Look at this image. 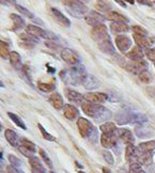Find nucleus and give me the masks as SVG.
Returning a JSON list of instances; mask_svg holds the SVG:
<instances>
[{"label":"nucleus","mask_w":155,"mask_h":173,"mask_svg":"<svg viewBox=\"0 0 155 173\" xmlns=\"http://www.w3.org/2000/svg\"><path fill=\"white\" fill-rule=\"evenodd\" d=\"M4 137H6V141H8L12 146H16L18 144V136L14 130L6 129V132H4Z\"/></svg>","instance_id":"27"},{"label":"nucleus","mask_w":155,"mask_h":173,"mask_svg":"<svg viewBox=\"0 0 155 173\" xmlns=\"http://www.w3.org/2000/svg\"><path fill=\"white\" fill-rule=\"evenodd\" d=\"M15 9L18 11V12H19V14H23V15L27 16V17H29V18H33V17H34L33 14L30 12L28 9H26L25 6H20V4H17V3H16V4H15Z\"/></svg>","instance_id":"39"},{"label":"nucleus","mask_w":155,"mask_h":173,"mask_svg":"<svg viewBox=\"0 0 155 173\" xmlns=\"http://www.w3.org/2000/svg\"><path fill=\"white\" fill-rule=\"evenodd\" d=\"M137 173H147V172H145V171H143V170H142V169H141V170H140V171H139V172H137Z\"/></svg>","instance_id":"59"},{"label":"nucleus","mask_w":155,"mask_h":173,"mask_svg":"<svg viewBox=\"0 0 155 173\" xmlns=\"http://www.w3.org/2000/svg\"><path fill=\"white\" fill-rule=\"evenodd\" d=\"M8 116H9V118H10L11 120H12L13 122L18 126V127H20L22 129H24V130L27 129V126L25 125L24 121H23L18 116H16L15 113H12V112H8Z\"/></svg>","instance_id":"34"},{"label":"nucleus","mask_w":155,"mask_h":173,"mask_svg":"<svg viewBox=\"0 0 155 173\" xmlns=\"http://www.w3.org/2000/svg\"><path fill=\"white\" fill-rule=\"evenodd\" d=\"M115 120L119 125H126V124H142L148 122V118L140 112L133 110H121L115 114Z\"/></svg>","instance_id":"3"},{"label":"nucleus","mask_w":155,"mask_h":173,"mask_svg":"<svg viewBox=\"0 0 155 173\" xmlns=\"http://www.w3.org/2000/svg\"><path fill=\"white\" fill-rule=\"evenodd\" d=\"M138 3H140V4H147V6H152V2L151 1H145V0H139V1H138Z\"/></svg>","instance_id":"52"},{"label":"nucleus","mask_w":155,"mask_h":173,"mask_svg":"<svg viewBox=\"0 0 155 173\" xmlns=\"http://www.w3.org/2000/svg\"><path fill=\"white\" fill-rule=\"evenodd\" d=\"M136 133H137V136L140 137V138H145L148 136H151L152 134H149V132L148 130H145V128L142 127H137L136 128Z\"/></svg>","instance_id":"45"},{"label":"nucleus","mask_w":155,"mask_h":173,"mask_svg":"<svg viewBox=\"0 0 155 173\" xmlns=\"http://www.w3.org/2000/svg\"><path fill=\"white\" fill-rule=\"evenodd\" d=\"M46 67L48 69V73H55V69H52L49 66V64H46Z\"/></svg>","instance_id":"54"},{"label":"nucleus","mask_w":155,"mask_h":173,"mask_svg":"<svg viewBox=\"0 0 155 173\" xmlns=\"http://www.w3.org/2000/svg\"><path fill=\"white\" fill-rule=\"evenodd\" d=\"M138 162L145 166H150L152 163V153H140Z\"/></svg>","instance_id":"33"},{"label":"nucleus","mask_w":155,"mask_h":173,"mask_svg":"<svg viewBox=\"0 0 155 173\" xmlns=\"http://www.w3.org/2000/svg\"><path fill=\"white\" fill-rule=\"evenodd\" d=\"M63 114L68 120H75L79 116V110L71 104H66L63 107Z\"/></svg>","instance_id":"18"},{"label":"nucleus","mask_w":155,"mask_h":173,"mask_svg":"<svg viewBox=\"0 0 155 173\" xmlns=\"http://www.w3.org/2000/svg\"><path fill=\"white\" fill-rule=\"evenodd\" d=\"M133 39L135 40L137 46H139L141 48H147V49H150V46L153 43V41L148 39L147 36H138V34H134V33H133Z\"/></svg>","instance_id":"24"},{"label":"nucleus","mask_w":155,"mask_h":173,"mask_svg":"<svg viewBox=\"0 0 155 173\" xmlns=\"http://www.w3.org/2000/svg\"><path fill=\"white\" fill-rule=\"evenodd\" d=\"M26 33L34 39H48V31L43 30L42 28L36 25H28L26 27Z\"/></svg>","instance_id":"8"},{"label":"nucleus","mask_w":155,"mask_h":173,"mask_svg":"<svg viewBox=\"0 0 155 173\" xmlns=\"http://www.w3.org/2000/svg\"><path fill=\"white\" fill-rule=\"evenodd\" d=\"M20 142H22V146H24V148L28 149L29 151L32 152V153H36V144H34L33 142H31L30 140L27 139V138H22V139H20Z\"/></svg>","instance_id":"35"},{"label":"nucleus","mask_w":155,"mask_h":173,"mask_svg":"<svg viewBox=\"0 0 155 173\" xmlns=\"http://www.w3.org/2000/svg\"><path fill=\"white\" fill-rule=\"evenodd\" d=\"M3 86H4L3 82H2V81H0V88H3Z\"/></svg>","instance_id":"57"},{"label":"nucleus","mask_w":155,"mask_h":173,"mask_svg":"<svg viewBox=\"0 0 155 173\" xmlns=\"http://www.w3.org/2000/svg\"><path fill=\"white\" fill-rule=\"evenodd\" d=\"M15 170H16V173H25V172H23L22 170H18V169H16V168H15Z\"/></svg>","instance_id":"56"},{"label":"nucleus","mask_w":155,"mask_h":173,"mask_svg":"<svg viewBox=\"0 0 155 173\" xmlns=\"http://www.w3.org/2000/svg\"><path fill=\"white\" fill-rule=\"evenodd\" d=\"M154 4H155V2H154Z\"/></svg>","instance_id":"63"},{"label":"nucleus","mask_w":155,"mask_h":173,"mask_svg":"<svg viewBox=\"0 0 155 173\" xmlns=\"http://www.w3.org/2000/svg\"><path fill=\"white\" fill-rule=\"evenodd\" d=\"M91 36H92V39L96 42V44L101 43L104 40L110 37L107 31V27L104 24L98 25V26H96V27H93V29H92V31H91Z\"/></svg>","instance_id":"6"},{"label":"nucleus","mask_w":155,"mask_h":173,"mask_svg":"<svg viewBox=\"0 0 155 173\" xmlns=\"http://www.w3.org/2000/svg\"><path fill=\"white\" fill-rule=\"evenodd\" d=\"M77 128L82 138H89V139H92V137L94 139L98 138V129L87 119L79 116L77 120Z\"/></svg>","instance_id":"4"},{"label":"nucleus","mask_w":155,"mask_h":173,"mask_svg":"<svg viewBox=\"0 0 155 173\" xmlns=\"http://www.w3.org/2000/svg\"><path fill=\"white\" fill-rule=\"evenodd\" d=\"M115 43L117 47L119 48V50L121 51V53H125V51H127V50L129 49V48H131V46H132V40L129 39L128 36L120 34V36H115Z\"/></svg>","instance_id":"12"},{"label":"nucleus","mask_w":155,"mask_h":173,"mask_svg":"<svg viewBox=\"0 0 155 173\" xmlns=\"http://www.w3.org/2000/svg\"><path fill=\"white\" fill-rule=\"evenodd\" d=\"M154 65H155V63H154Z\"/></svg>","instance_id":"64"},{"label":"nucleus","mask_w":155,"mask_h":173,"mask_svg":"<svg viewBox=\"0 0 155 173\" xmlns=\"http://www.w3.org/2000/svg\"><path fill=\"white\" fill-rule=\"evenodd\" d=\"M38 127H39V129H40L41 134H42V137L44 138V139L48 140V141H56V138H55L54 136H52V135H50L49 133H48L47 130H46L40 123L38 124Z\"/></svg>","instance_id":"38"},{"label":"nucleus","mask_w":155,"mask_h":173,"mask_svg":"<svg viewBox=\"0 0 155 173\" xmlns=\"http://www.w3.org/2000/svg\"><path fill=\"white\" fill-rule=\"evenodd\" d=\"M126 57L128 59H131L132 61H138V60H142L143 59V51L142 48L139 47V46H135L133 47L128 53H126Z\"/></svg>","instance_id":"23"},{"label":"nucleus","mask_w":155,"mask_h":173,"mask_svg":"<svg viewBox=\"0 0 155 173\" xmlns=\"http://www.w3.org/2000/svg\"><path fill=\"white\" fill-rule=\"evenodd\" d=\"M82 86H84L85 89H87V90H94V89L98 88L99 82L94 76L88 74L87 76H86V78L84 79V81H82Z\"/></svg>","instance_id":"22"},{"label":"nucleus","mask_w":155,"mask_h":173,"mask_svg":"<svg viewBox=\"0 0 155 173\" xmlns=\"http://www.w3.org/2000/svg\"><path fill=\"white\" fill-rule=\"evenodd\" d=\"M139 153H150V152L155 150V140H151V141L142 142L137 146Z\"/></svg>","instance_id":"26"},{"label":"nucleus","mask_w":155,"mask_h":173,"mask_svg":"<svg viewBox=\"0 0 155 173\" xmlns=\"http://www.w3.org/2000/svg\"><path fill=\"white\" fill-rule=\"evenodd\" d=\"M39 153H40V156L42 157V159L44 160V162H45L46 166H48V167L50 168V169H52V159H50L49 157H48L47 153H46L45 151H44L43 149H40L39 150Z\"/></svg>","instance_id":"40"},{"label":"nucleus","mask_w":155,"mask_h":173,"mask_svg":"<svg viewBox=\"0 0 155 173\" xmlns=\"http://www.w3.org/2000/svg\"><path fill=\"white\" fill-rule=\"evenodd\" d=\"M50 173H54V172H52H52H50Z\"/></svg>","instance_id":"62"},{"label":"nucleus","mask_w":155,"mask_h":173,"mask_svg":"<svg viewBox=\"0 0 155 173\" xmlns=\"http://www.w3.org/2000/svg\"><path fill=\"white\" fill-rule=\"evenodd\" d=\"M18 150H19L20 153H22L24 156H26V157H28V158L33 157V154H34V153H32V152H31V151H29L28 149L24 148V146H19V148H18Z\"/></svg>","instance_id":"47"},{"label":"nucleus","mask_w":155,"mask_h":173,"mask_svg":"<svg viewBox=\"0 0 155 173\" xmlns=\"http://www.w3.org/2000/svg\"><path fill=\"white\" fill-rule=\"evenodd\" d=\"M1 129H2V125L0 124V130H1Z\"/></svg>","instance_id":"61"},{"label":"nucleus","mask_w":155,"mask_h":173,"mask_svg":"<svg viewBox=\"0 0 155 173\" xmlns=\"http://www.w3.org/2000/svg\"><path fill=\"white\" fill-rule=\"evenodd\" d=\"M108 96V100H110V102H119L120 100V96H117V93L115 92V91H111V92H109V94H107Z\"/></svg>","instance_id":"49"},{"label":"nucleus","mask_w":155,"mask_h":173,"mask_svg":"<svg viewBox=\"0 0 155 173\" xmlns=\"http://www.w3.org/2000/svg\"><path fill=\"white\" fill-rule=\"evenodd\" d=\"M52 17L55 18V20L58 23L59 25L63 26V27H70L71 26V22L68 17L63 15L59 10L55 8H52Z\"/></svg>","instance_id":"17"},{"label":"nucleus","mask_w":155,"mask_h":173,"mask_svg":"<svg viewBox=\"0 0 155 173\" xmlns=\"http://www.w3.org/2000/svg\"><path fill=\"white\" fill-rule=\"evenodd\" d=\"M102 155H103L104 159L107 163H109V165H113L115 163V159H113V156L112 154L110 153L109 151H103L102 152Z\"/></svg>","instance_id":"42"},{"label":"nucleus","mask_w":155,"mask_h":173,"mask_svg":"<svg viewBox=\"0 0 155 173\" xmlns=\"http://www.w3.org/2000/svg\"><path fill=\"white\" fill-rule=\"evenodd\" d=\"M117 134L119 139H121L126 144H133V142L135 141L133 133L129 129H127V128H118Z\"/></svg>","instance_id":"15"},{"label":"nucleus","mask_w":155,"mask_h":173,"mask_svg":"<svg viewBox=\"0 0 155 173\" xmlns=\"http://www.w3.org/2000/svg\"><path fill=\"white\" fill-rule=\"evenodd\" d=\"M61 58L64 60L68 64L70 65H77L79 63V58L78 56L74 53L73 50L69 49V48H63L61 50Z\"/></svg>","instance_id":"13"},{"label":"nucleus","mask_w":155,"mask_h":173,"mask_svg":"<svg viewBox=\"0 0 155 173\" xmlns=\"http://www.w3.org/2000/svg\"><path fill=\"white\" fill-rule=\"evenodd\" d=\"M140 170H141V163L139 162L131 163V166H129V173H137Z\"/></svg>","instance_id":"46"},{"label":"nucleus","mask_w":155,"mask_h":173,"mask_svg":"<svg viewBox=\"0 0 155 173\" xmlns=\"http://www.w3.org/2000/svg\"><path fill=\"white\" fill-rule=\"evenodd\" d=\"M45 45L47 46V47L52 48V49H58V48H60V46L58 45V44L54 43V42H52V41H47L45 43Z\"/></svg>","instance_id":"50"},{"label":"nucleus","mask_w":155,"mask_h":173,"mask_svg":"<svg viewBox=\"0 0 155 173\" xmlns=\"http://www.w3.org/2000/svg\"><path fill=\"white\" fill-rule=\"evenodd\" d=\"M98 46L102 53H107V55H113L115 53V47H113V44L111 40H110V37H108V39L104 40L103 42L98 43Z\"/></svg>","instance_id":"19"},{"label":"nucleus","mask_w":155,"mask_h":173,"mask_svg":"<svg viewBox=\"0 0 155 173\" xmlns=\"http://www.w3.org/2000/svg\"><path fill=\"white\" fill-rule=\"evenodd\" d=\"M8 159H9V161H10L11 162V165H12V167H14V168H16V169H17L18 167H20V165H22V162H20V160L18 159L17 157H16V156H14V155H9L8 156Z\"/></svg>","instance_id":"43"},{"label":"nucleus","mask_w":155,"mask_h":173,"mask_svg":"<svg viewBox=\"0 0 155 173\" xmlns=\"http://www.w3.org/2000/svg\"><path fill=\"white\" fill-rule=\"evenodd\" d=\"M10 46L4 41H0V57L3 59H9L10 58Z\"/></svg>","instance_id":"32"},{"label":"nucleus","mask_w":155,"mask_h":173,"mask_svg":"<svg viewBox=\"0 0 155 173\" xmlns=\"http://www.w3.org/2000/svg\"><path fill=\"white\" fill-rule=\"evenodd\" d=\"M118 139H119V137H118L117 132L113 134H103L101 136V144L105 149H111L115 146Z\"/></svg>","instance_id":"11"},{"label":"nucleus","mask_w":155,"mask_h":173,"mask_svg":"<svg viewBox=\"0 0 155 173\" xmlns=\"http://www.w3.org/2000/svg\"><path fill=\"white\" fill-rule=\"evenodd\" d=\"M82 111H84L88 116H91V118L95 119L98 122L106 121L112 116L111 111L108 110L107 108L103 107L102 105L93 104V103L87 102V100H84V102H82Z\"/></svg>","instance_id":"2"},{"label":"nucleus","mask_w":155,"mask_h":173,"mask_svg":"<svg viewBox=\"0 0 155 173\" xmlns=\"http://www.w3.org/2000/svg\"><path fill=\"white\" fill-rule=\"evenodd\" d=\"M132 31H133L134 34H138V36H147L145 29H143L142 27H139V26H133L132 27Z\"/></svg>","instance_id":"44"},{"label":"nucleus","mask_w":155,"mask_h":173,"mask_svg":"<svg viewBox=\"0 0 155 173\" xmlns=\"http://www.w3.org/2000/svg\"><path fill=\"white\" fill-rule=\"evenodd\" d=\"M49 100L52 106H54V108L58 109V110H59V109H63V107H64L63 99H62V96L58 92L52 93V95L49 96Z\"/></svg>","instance_id":"25"},{"label":"nucleus","mask_w":155,"mask_h":173,"mask_svg":"<svg viewBox=\"0 0 155 173\" xmlns=\"http://www.w3.org/2000/svg\"><path fill=\"white\" fill-rule=\"evenodd\" d=\"M78 173H86V172H84V171H78Z\"/></svg>","instance_id":"60"},{"label":"nucleus","mask_w":155,"mask_h":173,"mask_svg":"<svg viewBox=\"0 0 155 173\" xmlns=\"http://www.w3.org/2000/svg\"><path fill=\"white\" fill-rule=\"evenodd\" d=\"M99 129L103 132V134H113V133L117 132V126H115V123L112 122H106L104 124H102Z\"/></svg>","instance_id":"29"},{"label":"nucleus","mask_w":155,"mask_h":173,"mask_svg":"<svg viewBox=\"0 0 155 173\" xmlns=\"http://www.w3.org/2000/svg\"><path fill=\"white\" fill-rule=\"evenodd\" d=\"M105 17L113 23H123V24L128 23V19H127L125 16H123L121 13L117 12V11H109V12L106 13Z\"/></svg>","instance_id":"21"},{"label":"nucleus","mask_w":155,"mask_h":173,"mask_svg":"<svg viewBox=\"0 0 155 173\" xmlns=\"http://www.w3.org/2000/svg\"><path fill=\"white\" fill-rule=\"evenodd\" d=\"M10 18L12 19L13 25H14V30L22 29V28L25 27V20L19 15H17V14H11Z\"/></svg>","instance_id":"30"},{"label":"nucleus","mask_w":155,"mask_h":173,"mask_svg":"<svg viewBox=\"0 0 155 173\" xmlns=\"http://www.w3.org/2000/svg\"><path fill=\"white\" fill-rule=\"evenodd\" d=\"M29 163L31 167V172L32 173H46L45 168L42 165V162L40 161L38 157L33 156V157L29 158Z\"/></svg>","instance_id":"20"},{"label":"nucleus","mask_w":155,"mask_h":173,"mask_svg":"<svg viewBox=\"0 0 155 173\" xmlns=\"http://www.w3.org/2000/svg\"><path fill=\"white\" fill-rule=\"evenodd\" d=\"M126 70L132 74L139 75L142 72L148 71V63L145 60H138V61H131L126 63Z\"/></svg>","instance_id":"7"},{"label":"nucleus","mask_w":155,"mask_h":173,"mask_svg":"<svg viewBox=\"0 0 155 173\" xmlns=\"http://www.w3.org/2000/svg\"><path fill=\"white\" fill-rule=\"evenodd\" d=\"M118 173H125V171H123V170H119Z\"/></svg>","instance_id":"58"},{"label":"nucleus","mask_w":155,"mask_h":173,"mask_svg":"<svg viewBox=\"0 0 155 173\" xmlns=\"http://www.w3.org/2000/svg\"><path fill=\"white\" fill-rule=\"evenodd\" d=\"M38 88L42 92H52L55 91V85L52 83H47V82H39Z\"/></svg>","instance_id":"36"},{"label":"nucleus","mask_w":155,"mask_h":173,"mask_svg":"<svg viewBox=\"0 0 155 173\" xmlns=\"http://www.w3.org/2000/svg\"><path fill=\"white\" fill-rule=\"evenodd\" d=\"M84 99L85 100H87V102L101 105L102 103L108 100V96H107V94L102 93V92H89V93H86L84 95Z\"/></svg>","instance_id":"9"},{"label":"nucleus","mask_w":155,"mask_h":173,"mask_svg":"<svg viewBox=\"0 0 155 173\" xmlns=\"http://www.w3.org/2000/svg\"><path fill=\"white\" fill-rule=\"evenodd\" d=\"M105 16L102 15L101 13L96 12V11H90L87 15L85 16V19L88 25H91L93 27H96L98 25H102V23L105 20Z\"/></svg>","instance_id":"10"},{"label":"nucleus","mask_w":155,"mask_h":173,"mask_svg":"<svg viewBox=\"0 0 155 173\" xmlns=\"http://www.w3.org/2000/svg\"><path fill=\"white\" fill-rule=\"evenodd\" d=\"M63 4H65L66 9L74 17H82L88 14V6L84 2L77 1V0H71V1H63Z\"/></svg>","instance_id":"5"},{"label":"nucleus","mask_w":155,"mask_h":173,"mask_svg":"<svg viewBox=\"0 0 155 173\" xmlns=\"http://www.w3.org/2000/svg\"><path fill=\"white\" fill-rule=\"evenodd\" d=\"M110 30L113 33H123V32H128L129 27L127 24H123V23H112L110 25Z\"/></svg>","instance_id":"28"},{"label":"nucleus","mask_w":155,"mask_h":173,"mask_svg":"<svg viewBox=\"0 0 155 173\" xmlns=\"http://www.w3.org/2000/svg\"><path fill=\"white\" fill-rule=\"evenodd\" d=\"M65 96L70 102L74 103V104H82V102L85 100L84 95L80 94L77 91L71 90V89H65Z\"/></svg>","instance_id":"16"},{"label":"nucleus","mask_w":155,"mask_h":173,"mask_svg":"<svg viewBox=\"0 0 155 173\" xmlns=\"http://www.w3.org/2000/svg\"><path fill=\"white\" fill-rule=\"evenodd\" d=\"M95 8L98 9L99 11H103V12H109L110 10V6L109 3H107V2L105 1H98L95 3Z\"/></svg>","instance_id":"41"},{"label":"nucleus","mask_w":155,"mask_h":173,"mask_svg":"<svg viewBox=\"0 0 155 173\" xmlns=\"http://www.w3.org/2000/svg\"><path fill=\"white\" fill-rule=\"evenodd\" d=\"M139 151L134 144H127L125 149V159L129 163L138 162V158H139Z\"/></svg>","instance_id":"14"},{"label":"nucleus","mask_w":155,"mask_h":173,"mask_svg":"<svg viewBox=\"0 0 155 173\" xmlns=\"http://www.w3.org/2000/svg\"><path fill=\"white\" fill-rule=\"evenodd\" d=\"M145 55H147L148 59L155 62V48H150V49H147Z\"/></svg>","instance_id":"48"},{"label":"nucleus","mask_w":155,"mask_h":173,"mask_svg":"<svg viewBox=\"0 0 155 173\" xmlns=\"http://www.w3.org/2000/svg\"><path fill=\"white\" fill-rule=\"evenodd\" d=\"M102 170H103V173H111V171H110V170L108 169V168H105V167H104Z\"/></svg>","instance_id":"55"},{"label":"nucleus","mask_w":155,"mask_h":173,"mask_svg":"<svg viewBox=\"0 0 155 173\" xmlns=\"http://www.w3.org/2000/svg\"><path fill=\"white\" fill-rule=\"evenodd\" d=\"M85 67L82 64H77L72 66L71 69L63 70L59 73V76L65 83H71L73 86H78L82 83L84 79L87 76Z\"/></svg>","instance_id":"1"},{"label":"nucleus","mask_w":155,"mask_h":173,"mask_svg":"<svg viewBox=\"0 0 155 173\" xmlns=\"http://www.w3.org/2000/svg\"><path fill=\"white\" fill-rule=\"evenodd\" d=\"M138 76H139V80L143 83H150L152 81V78H153V77H152V74L150 73L149 71L142 72V73L139 74Z\"/></svg>","instance_id":"37"},{"label":"nucleus","mask_w":155,"mask_h":173,"mask_svg":"<svg viewBox=\"0 0 155 173\" xmlns=\"http://www.w3.org/2000/svg\"><path fill=\"white\" fill-rule=\"evenodd\" d=\"M115 2H117V3H119V4H121V6H123V8H126V6H127L126 4H125V2H124V1H121V0H117Z\"/></svg>","instance_id":"53"},{"label":"nucleus","mask_w":155,"mask_h":173,"mask_svg":"<svg viewBox=\"0 0 155 173\" xmlns=\"http://www.w3.org/2000/svg\"><path fill=\"white\" fill-rule=\"evenodd\" d=\"M24 72H25V74H26L27 78H28L29 82H30V83H31V85H32V79H31V75H30V69H29V66H28V65H25V66H24Z\"/></svg>","instance_id":"51"},{"label":"nucleus","mask_w":155,"mask_h":173,"mask_svg":"<svg viewBox=\"0 0 155 173\" xmlns=\"http://www.w3.org/2000/svg\"><path fill=\"white\" fill-rule=\"evenodd\" d=\"M9 60H10V63L12 64L13 67H15V69H19L20 66H22V62H20V55L17 53V51H12L10 55V58H9Z\"/></svg>","instance_id":"31"}]
</instances>
